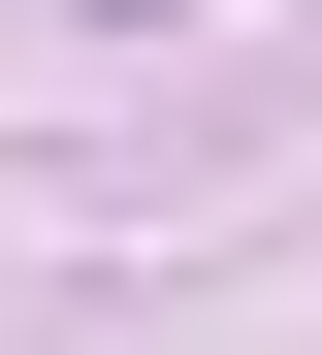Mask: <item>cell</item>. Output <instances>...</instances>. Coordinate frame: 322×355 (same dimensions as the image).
Wrapping results in <instances>:
<instances>
[{
	"instance_id": "cell-1",
	"label": "cell",
	"mask_w": 322,
	"mask_h": 355,
	"mask_svg": "<svg viewBox=\"0 0 322 355\" xmlns=\"http://www.w3.org/2000/svg\"><path fill=\"white\" fill-rule=\"evenodd\" d=\"M97 33H161V0H97Z\"/></svg>"
}]
</instances>
